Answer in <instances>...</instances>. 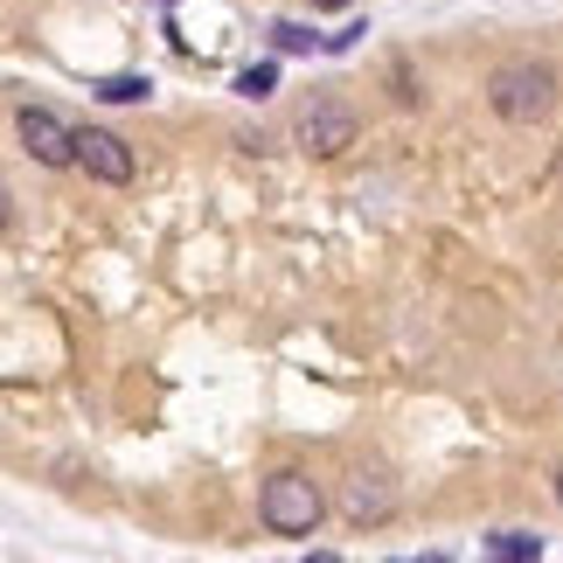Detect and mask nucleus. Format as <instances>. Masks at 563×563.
<instances>
[{
  "instance_id": "1",
  "label": "nucleus",
  "mask_w": 563,
  "mask_h": 563,
  "mask_svg": "<svg viewBox=\"0 0 563 563\" xmlns=\"http://www.w3.org/2000/svg\"><path fill=\"white\" fill-rule=\"evenodd\" d=\"M257 522L272 536H286V543H307V536L328 522V494H320V481L307 466H278L265 481V494H257Z\"/></svg>"
},
{
  "instance_id": "2",
  "label": "nucleus",
  "mask_w": 563,
  "mask_h": 563,
  "mask_svg": "<svg viewBox=\"0 0 563 563\" xmlns=\"http://www.w3.org/2000/svg\"><path fill=\"white\" fill-rule=\"evenodd\" d=\"M487 104L508 125H543L556 112V70L550 63H501L487 77Z\"/></svg>"
},
{
  "instance_id": "3",
  "label": "nucleus",
  "mask_w": 563,
  "mask_h": 563,
  "mask_svg": "<svg viewBox=\"0 0 563 563\" xmlns=\"http://www.w3.org/2000/svg\"><path fill=\"white\" fill-rule=\"evenodd\" d=\"M70 167H84V175L104 181V188H125L140 175L133 146H125L119 133H104V125H70Z\"/></svg>"
},
{
  "instance_id": "4",
  "label": "nucleus",
  "mask_w": 563,
  "mask_h": 563,
  "mask_svg": "<svg viewBox=\"0 0 563 563\" xmlns=\"http://www.w3.org/2000/svg\"><path fill=\"white\" fill-rule=\"evenodd\" d=\"M14 133H21V154H29L35 167H70V125H63L49 104H21Z\"/></svg>"
},
{
  "instance_id": "5",
  "label": "nucleus",
  "mask_w": 563,
  "mask_h": 563,
  "mask_svg": "<svg viewBox=\"0 0 563 563\" xmlns=\"http://www.w3.org/2000/svg\"><path fill=\"white\" fill-rule=\"evenodd\" d=\"M362 133V119L349 112V104H313L307 119H299V146H307L313 161H334V154H349Z\"/></svg>"
},
{
  "instance_id": "6",
  "label": "nucleus",
  "mask_w": 563,
  "mask_h": 563,
  "mask_svg": "<svg viewBox=\"0 0 563 563\" xmlns=\"http://www.w3.org/2000/svg\"><path fill=\"white\" fill-rule=\"evenodd\" d=\"M389 508H397V487H389L383 473H355V481L341 487V515H349L355 529H376V522H389Z\"/></svg>"
},
{
  "instance_id": "7",
  "label": "nucleus",
  "mask_w": 563,
  "mask_h": 563,
  "mask_svg": "<svg viewBox=\"0 0 563 563\" xmlns=\"http://www.w3.org/2000/svg\"><path fill=\"white\" fill-rule=\"evenodd\" d=\"M487 556H501V563H529V556H543V536H529V529H501V536H487Z\"/></svg>"
},
{
  "instance_id": "8",
  "label": "nucleus",
  "mask_w": 563,
  "mask_h": 563,
  "mask_svg": "<svg viewBox=\"0 0 563 563\" xmlns=\"http://www.w3.org/2000/svg\"><path fill=\"white\" fill-rule=\"evenodd\" d=\"M91 91H98L104 104H146V98H154V84H146V77H98Z\"/></svg>"
},
{
  "instance_id": "9",
  "label": "nucleus",
  "mask_w": 563,
  "mask_h": 563,
  "mask_svg": "<svg viewBox=\"0 0 563 563\" xmlns=\"http://www.w3.org/2000/svg\"><path fill=\"white\" fill-rule=\"evenodd\" d=\"M272 91H278V63H251V70L236 77V98H251V104L272 98Z\"/></svg>"
},
{
  "instance_id": "10",
  "label": "nucleus",
  "mask_w": 563,
  "mask_h": 563,
  "mask_svg": "<svg viewBox=\"0 0 563 563\" xmlns=\"http://www.w3.org/2000/svg\"><path fill=\"white\" fill-rule=\"evenodd\" d=\"M272 49H278V56H307V49H313V35L299 29V21H278V29H272Z\"/></svg>"
},
{
  "instance_id": "11",
  "label": "nucleus",
  "mask_w": 563,
  "mask_h": 563,
  "mask_svg": "<svg viewBox=\"0 0 563 563\" xmlns=\"http://www.w3.org/2000/svg\"><path fill=\"white\" fill-rule=\"evenodd\" d=\"M355 0H313V14H349Z\"/></svg>"
},
{
  "instance_id": "12",
  "label": "nucleus",
  "mask_w": 563,
  "mask_h": 563,
  "mask_svg": "<svg viewBox=\"0 0 563 563\" xmlns=\"http://www.w3.org/2000/svg\"><path fill=\"white\" fill-rule=\"evenodd\" d=\"M14 223V209H8V188H0V230H8Z\"/></svg>"
},
{
  "instance_id": "13",
  "label": "nucleus",
  "mask_w": 563,
  "mask_h": 563,
  "mask_svg": "<svg viewBox=\"0 0 563 563\" xmlns=\"http://www.w3.org/2000/svg\"><path fill=\"white\" fill-rule=\"evenodd\" d=\"M556 501H563V473H556Z\"/></svg>"
}]
</instances>
